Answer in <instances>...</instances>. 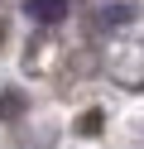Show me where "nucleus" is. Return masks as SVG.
<instances>
[{"label":"nucleus","instance_id":"nucleus-1","mask_svg":"<svg viewBox=\"0 0 144 149\" xmlns=\"http://www.w3.org/2000/svg\"><path fill=\"white\" fill-rule=\"evenodd\" d=\"M24 10L34 15L38 24H58V19H63V15H67V0H29Z\"/></svg>","mask_w":144,"mask_h":149}]
</instances>
